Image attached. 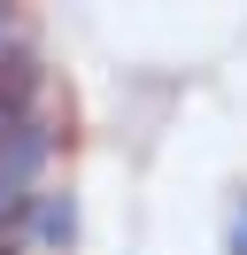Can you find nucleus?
<instances>
[{
    "mask_svg": "<svg viewBox=\"0 0 247 255\" xmlns=\"http://www.w3.org/2000/svg\"><path fill=\"white\" fill-rule=\"evenodd\" d=\"M39 232L46 240H70V201H39Z\"/></svg>",
    "mask_w": 247,
    "mask_h": 255,
    "instance_id": "obj_1",
    "label": "nucleus"
},
{
    "mask_svg": "<svg viewBox=\"0 0 247 255\" xmlns=\"http://www.w3.org/2000/svg\"><path fill=\"white\" fill-rule=\"evenodd\" d=\"M232 255H247V209L232 217Z\"/></svg>",
    "mask_w": 247,
    "mask_h": 255,
    "instance_id": "obj_2",
    "label": "nucleus"
},
{
    "mask_svg": "<svg viewBox=\"0 0 247 255\" xmlns=\"http://www.w3.org/2000/svg\"><path fill=\"white\" fill-rule=\"evenodd\" d=\"M0 31H8V16H0Z\"/></svg>",
    "mask_w": 247,
    "mask_h": 255,
    "instance_id": "obj_3",
    "label": "nucleus"
}]
</instances>
